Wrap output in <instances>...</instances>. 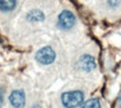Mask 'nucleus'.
Listing matches in <instances>:
<instances>
[{"instance_id":"11","label":"nucleus","mask_w":121,"mask_h":108,"mask_svg":"<svg viewBox=\"0 0 121 108\" xmlns=\"http://www.w3.org/2000/svg\"><path fill=\"white\" fill-rule=\"evenodd\" d=\"M118 108H121V94L119 96V98H118Z\"/></svg>"},{"instance_id":"7","label":"nucleus","mask_w":121,"mask_h":108,"mask_svg":"<svg viewBox=\"0 0 121 108\" xmlns=\"http://www.w3.org/2000/svg\"><path fill=\"white\" fill-rule=\"evenodd\" d=\"M17 6V0H0V10L8 12L13 10Z\"/></svg>"},{"instance_id":"3","label":"nucleus","mask_w":121,"mask_h":108,"mask_svg":"<svg viewBox=\"0 0 121 108\" xmlns=\"http://www.w3.org/2000/svg\"><path fill=\"white\" fill-rule=\"evenodd\" d=\"M76 17L70 10H63L58 17V27L62 30H69L74 26Z\"/></svg>"},{"instance_id":"9","label":"nucleus","mask_w":121,"mask_h":108,"mask_svg":"<svg viewBox=\"0 0 121 108\" xmlns=\"http://www.w3.org/2000/svg\"><path fill=\"white\" fill-rule=\"evenodd\" d=\"M107 2L109 4V7L111 8H117L119 4H120L121 0H107Z\"/></svg>"},{"instance_id":"8","label":"nucleus","mask_w":121,"mask_h":108,"mask_svg":"<svg viewBox=\"0 0 121 108\" xmlns=\"http://www.w3.org/2000/svg\"><path fill=\"white\" fill-rule=\"evenodd\" d=\"M81 108H101V104L98 98H92L81 104Z\"/></svg>"},{"instance_id":"2","label":"nucleus","mask_w":121,"mask_h":108,"mask_svg":"<svg viewBox=\"0 0 121 108\" xmlns=\"http://www.w3.org/2000/svg\"><path fill=\"white\" fill-rule=\"evenodd\" d=\"M56 59V52L50 46H46L39 49L36 54V60L41 65H50Z\"/></svg>"},{"instance_id":"1","label":"nucleus","mask_w":121,"mask_h":108,"mask_svg":"<svg viewBox=\"0 0 121 108\" xmlns=\"http://www.w3.org/2000/svg\"><path fill=\"white\" fill-rule=\"evenodd\" d=\"M84 95L81 90L66 91L61 95V103L66 108H76L83 103Z\"/></svg>"},{"instance_id":"6","label":"nucleus","mask_w":121,"mask_h":108,"mask_svg":"<svg viewBox=\"0 0 121 108\" xmlns=\"http://www.w3.org/2000/svg\"><path fill=\"white\" fill-rule=\"evenodd\" d=\"M27 20L30 22H39L44 20V14L39 9H32L27 14Z\"/></svg>"},{"instance_id":"4","label":"nucleus","mask_w":121,"mask_h":108,"mask_svg":"<svg viewBox=\"0 0 121 108\" xmlns=\"http://www.w3.org/2000/svg\"><path fill=\"white\" fill-rule=\"evenodd\" d=\"M9 101L15 108H22L26 105V95L22 90H13L10 94Z\"/></svg>"},{"instance_id":"5","label":"nucleus","mask_w":121,"mask_h":108,"mask_svg":"<svg viewBox=\"0 0 121 108\" xmlns=\"http://www.w3.org/2000/svg\"><path fill=\"white\" fill-rule=\"evenodd\" d=\"M78 66H79V68H80L81 70L89 72V71L93 70L97 65H95V58L92 56H90V55H83V56L80 57V59L78 61Z\"/></svg>"},{"instance_id":"10","label":"nucleus","mask_w":121,"mask_h":108,"mask_svg":"<svg viewBox=\"0 0 121 108\" xmlns=\"http://www.w3.org/2000/svg\"><path fill=\"white\" fill-rule=\"evenodd\" d=\"M4 104V88L0 87V107Z\"/></svg>"}]
</instances>
